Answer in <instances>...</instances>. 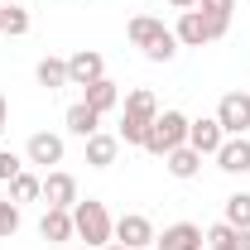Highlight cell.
I'll return each instance as SVG.
<instances>
[{
    "label": "cell",
    "instance_id": "obj_25",
    "mask_svg": "<svg viewBox=\"0 0 250 250\" xmlns=\"http://www.w3.org/2000/svg\"><path fill=\"white\" fill-rule=\"evenodd\" d=\"M15 231H20V202L5 197V202H0V241H10Z\"/></svg>",
    "mask_w": 250,
    "mask_h": 250
},
{
    "label": "cell",
    "instance_id": "obj_3",
    "mask_svg": "<svg viewBox=\"0 0 250 250\" xmlns=\"http://www.w3.org/2000/svg\"><path fill=\"white\" fill-rule=\"evenodd\" d=\"M72 231H77V241H87V246H111L116 241V217L106 212V202H96V197H77V207H72Z\"/></svg>",
    "mask_w": 250,
    "mask_h": 250
},
{
    "label": "cell",
    "instance_id": "obj_13",
    "mask_svg": "<svg viewBox=\"0 0 250 250\" xmlns=\"http://www.w3.org/2000/svg\"><path fill=\"white\" fill-rule=\"evenodd\" d=\"M221 140H226V130H221L217 116H197V121H188V145H192L197 154H217Z\"/></svg>",
    "mask_w": 250,
    "mask_h": 250
},
{
    "label": "cell",
    "instance_id": "obj_10",
    "mask_svg": "<svg viewBox=\"0 0 250 250\" xmlns=\"http://www.w3.org/2000/svg\"><path fill=\"white\" fill-rule=\"evenodd\" d=\"M43 202L72 212V207H77V178L62 173V168H48V173H43Z\"/></svg>",
    "mask_w": 250,
    "mask_h": 250
},
{
    "label": "cell",
    "instance_id": "obj_12",
    "mask_svg": "<svg viewBox=\"0 0 250 250\" xmlns=\"http://www.w3.org/2000/svg\"><path fill=\"white\" fill-rule=\"evenodd\" d=\"M202 226L197 221H173L164 226V236H154V250H202Z\"/></svg>",
    "mask_w": 250,
    "mask_h": 250
},
{
    "label": "cell",
    "instance_id": "obj_15",
    "mask_svg": "<svg viewBox=\"0 0 250 250\" xmlns=\"http://www.w3.org/2000/svg\"><path fill=\"white\" fill-rule=\"evenodd\" d=\"M202 241L212 250H250V226H231V221H217L202 231Z\"/></svg>",
    "mask_w": 250,
    "mask_h": 250
},
{
    "label": "cell",
    "instance_id": "obj_23",
    "mask_svg": "<svg viewBox=\"0 0 250 250\" xmlns=\"http://www.w3.org/2000/svg\"><path fill=\"white\" fill-rule=\"evenodd\" d=\"M221 221H231V226H250V192H231L226 197V217Z\"/></svg>",
    "mask_w": 250,
    "mask_h": 250
},
{
    "label": "cell",
    "instance_id": "obj_21",
    "mask_svg": "<svg viewBox=\"0 0 250 250\" xmlns=\"http://www.w3.org/2000/svg\"><path fill=\"white\" fill-rule=\"evenodd\" d=\"M34 197H43V178H34V173L10 178V202H34Z\"/></svg>",
    "mask_w": 250,
    "mask_h": 250
},
{
    "label": "cell",
    "instance_id": "obj_11",
    "mask_svg": "<svg viewBox=\"0 0 250 250\" xmlns=\"http://www.w3.org/2000/svg\"><path fill=\"white\" fill-rule=\"evenodd\" d=\"M212 159H217L221 173H231V178H236V173H250V140L246 135H226Z\"/></svg>",
    "mask_w": 250,
    "mask_h": 250
},
{
    "label": "cell",
    "instance_id": "obj_14",
    "mask_svg": "<svg viewBox=\"0 0 250 250\" xmlns=\"http://www.w3.org/2000/svg\"><path fill=\"white\" fill-rule=\"evenodd\" d=\"M39 236H43L48 246H67V241H77V231H72V212L48 207V212L39 217Z\"/></svg>",
    "mask_w": 250,
    "mask_h": 250
},
{
    "label": "cell",
    "instance_id": "obj_4",
    "mask_svg": "<svg viewBox=\"0 0 250 250\" xmlns=\"http://www.w3.org/2000/svg\"><path fill=\"white\" fill-rule=\"evenodd\" d=\"M178 145H188V116L183 111H159L154 116V125H149V135H145V154H154V159H164V154H173Z\"/></svg>",
    "mask_w": 250,
    "mask_h": 250
},
{
    "label": "cell",
    "instance_id": "obj_29",
    "mask_svg": "<svg viewBox=\"0 0 250 250\" xmlns=\"http://www.w3.org/2000/svg\"><path fill=\"white\" fill-rule=\"evenodd\" d=\"M0 34H5V5H0Z\"/></svg>",
    "mask_w": 250,
    "mask_h": 250
},
{
    "label": "cell",
    "instance_id": "obj_24",
    "mask_svg": "<svg viewBox=\"0 0 250 250\" xmlns=\"http://www.w3.org/2000/svg\"><path fill=\"white\" fill-rule=\"evenodd\" d=\"M5 34L10 39H24L29 34V10L24 5H5Z\"/></svg>",
    "mask_w": 250,
    "mask_h": 250
},
{
    "label": "cell",
    "instance_id": "obj_20",
    "mask_svg": "<svg viewBox=\"0 0 250 250\" xmlns=\"http://www.w3.org/2000/svg\"><path fill=\"white\" fill-rule=\"evenodd\" d=\"M34 77H39V87H48V92L67 87V58H39Z\"/></svg>",
    "mask_w": 250,
    "mask_h": 250
},
{
    "label": "cell",
    "instance_id": "obj_18",
    "mask_svg": "<svg viewBox=\"0 0 250 250\" xmlns=\"http://www.w3.org/2000/svg\"><path fill=\"white\" fill-rule=\"evenodd\" d=\"M116 154H121V135H101V130H96L92 140H87V164H92V168H111Z\"/></svg>",
    "mask_w": 250,
    "mask_h": 250
},
{
    "label": "cell",
    "instance_id": "obj_1",
    "mask_svg": "<svg viewBox=\"0 0 250 250\" xmlns=\"http://www.w3.org/2000/svg\"><path fill=\"white\" fill-rule=\"evenodd\" d=\"M154 116H159L154 92H149V87H130L125 101H121V130H116L121 145H145V135H149Z\"/></svg>",
    "mask_w": 250,
    "mask_h": 250
},
{
    "label": "cell",
    "instance_id": "obj_26",
    "mask_svg": "<svg viewBox=\"0 0 250 250\" xmlns=\"http://www.w3.org/2000/svg\"><path fill=\"white\" fill-rule=\"evenodd\" d=\"M24 173V159L15 154V149H0V183H10V178H20Z\"/></svg>",
    "mask_w": 250,
    "mask_h": 250
},
{
    "label": "cell",
    "instance_id": "obj_28",
    "mask_svg": "<svg viewBox=\"0 0 250 250\" xmlns=\"http://www.w3.org/2000/svg\"><path fill=\"white\" fill-rule=\"evenodd\" d=\"M168 5H173V10L183 15V10H192V5H197V0H168Z\"/></svg>",
    "mask_w": 250,
    "mask_h": 250
},
{
    "label": "cell",
    "instance_id": "obj_6",
    "mask_svg": "<svg viewBox=\"0 0 250 250\" xmlns=\"http://www.w3.org/2000/svg\"><path fill=\"white\" fill-rule=\"evenodd\" d=\"M154 221L140 217V212H125V217H116V246L125 250H154Z\"/></svg>",
    "mask_w": 250,
    "mask_h": 250
},
{
    "label": "cell",
    "instance_id": "obj_30",
    "mask_svg": "<svg viewBox=\"0 0 250 250\" xmlns=\"http://www.w3.org/2000/svg\"><path fill=\"white\" fill-rule=\"evenodd\" d=\"M101 250H125V246H116V241H111V246H101Z\"/></svg>",
    "mask_w": 250,
    "mask_h": 250
},
{
    "label": "cell",
    "instance_id": "obj_27",
    "mask_svg": "<svg viewBox=\"0 0 250 250\" xmlns=\"http://www.w3.org/2000/svg\"><path fill=\"white\" fill-rule=\"evenodd\" d=\"M5 121H10V101L0 96V135H5Z\"/></svg>",
    "mask_w": 250,
    "mask_h": 250
},
{
    "label": "cell",
    "instance_id": "obj_5",
    "mask_svg": "<svg viewBox=\"0 0 250 250\" xmlns=\"http://www.w3.org/2000/svg\"><path fill=\"white\" fill-rule=\"evenodd\" d=\"M173 39H178V48H207V43H221V39H226V29H221V24H212V20L192 5V10H183V15H178Z\"/></svg>",
    "mask_w": 250,
    "mask_h": 250
},
{
    "label": "cell",
    "instance_id": "obj_16",
    "mask_svg": "<svg viewBox=\"0 0 250 250\" xmlns=\"http://www.w3.org/2000/svg\"><path fill=\"white\" fill-rule=\"evenodd\" d=\"M82 101L92 106L96 116H106V111H116V106H121V87H116L111 77H101V82H92V87H82Z\"/></svg>",
    "mask_w": 250,
    "mask_h": 250
},
{
    "label": "cell",
    "instance_id": "obj_19",
    "mask_svg": "<svg viewBox=\"0 0 250 250\" xmlns=\"http://www.w3.org/2000/svg\"><path fill=\"white\" fill-rule=\"evenodd\" d=\"M62 121H67V130H72L77 140H92L96 130H101V116H96V111L87 106V101H77V106H67V116H62Z\"/></svg>",
    "mask_w": 250,
    "mask_h": 250
},
{
    "label": "cell",
    "instance_id": "obj_9",
    "mask_svg": "<svg viewBox=\"0 0 250 250\" xmlns=\"http://www.w3.org/2000/svg\"><path fill=\"white\" fill-rule=\"evenodd\" d=\"M62 154H67V145H62V135H53V130H39V135H29V145H24V164L53 168V164H62Z\"/></svg>",
    "mask_w": 250,
    "mask_h": 250
},
{
    "label": "cell",
    "instance_id": "obj_7",
    "mask_svg": "<svg viewBox=\"0 0 250 250\" xmlns=\"http://www.w3.org/2000/svg\"><path fill=\"white\" fill-rule=\"evenodd\" d=\"M217 121L226 135H246L250 130V92H226L217 101Z\"/></svg>",
    "mask_w": 250,
    "mask_h": 250
},
{
    "label": "cell",
    "instance_id": "obj_2",
    "mask_svg": "<svg viewBox=\"0 0 250 250\" xmlns=\"http://www.w3.org/2000/svg\"><path fill=\"white\" fill-rule=\"evenodd\" d=\"M125 34H130V43H135V48H140L149 62H168L173 53H178L173 29H168L164 20H154V15H135V20L125 24Z\"/></svg>",
    "mask_w": 250,
    "mask_h": 250
},
{
    "label": "cell",
    "instance_id": "obj_22",
    "mask_svg": "<svg viewBox=\"0 0 250 250\" xmlns=\"http://www.w3.org/2000/svg\"><path fill=\"white\" fill-rule=\"evenodd\" d=\"M197 10L212 20V24H221V29H231V15H236V0H197Z\"/></svg>",
    "mask_w": 250,
    "mask_h": 250
},
{
    "label": "cell",
    "instance_id": "obj_8",
    "mask_svg": "<svg viewBox=\"0 0 250 250\" xmlns=\"http://www.w3.org/2000/svg\"><path fill=\"white\" fill-rule=\"evenodd\" d=\"M106 77V58L96 53V48H77L72 58H67V87H92Z\"/></svg>",
    "mask_w": 250,
    "mask_h": 250
},
{
    "label": "cell",
    "instance_id": "obj_17",
    "mask_svg": "<svg viewBox=\"0 0 250 250\" xmlns=\"http://www.w3.org/2000/svg\"><path fill=\"white\" fill-rule=\"evenodd\" d=\"M164 168H168L178 183H188V178H197V168H202V154H197L192 145H178L173 154H164Z\"/></svg>",
    "mask_w": 250,
    "mask_h": 250
}]
</instances>
